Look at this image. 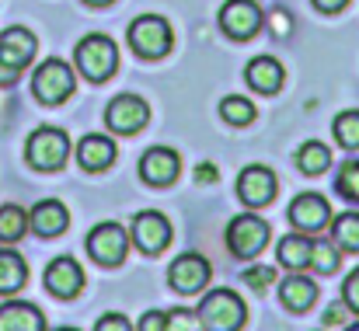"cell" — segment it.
<instances>
[{"label":"cell","mask_w":359,"mask_h":331,"mask_svg":"<svg viewBox=\"0 0 359 331\" xmlns=\"http://www.w3.org/2000/svg\"><path fill=\"white\" fill-rule=\"evenodd\" d=\"M220 115H224L231 126H248V122L255 119V105H251L248 98H241V95H231V98L220 102Z\"/></svg>","instance_id":"4316f807"},{"label":"cell","mask_w":359,"mask_h":331,"mask_svg":"<svg viewBox=\"0 0 359 331\" xmlns=\"http://www.w3.org/2000/svg\"><path fill=\"white\" fill-rule=\"evenodd\" d=\"M276 283V269L272 265H248L244 269V286L251 290H269Z\"/></svg>","instance_id":"1f68e13d"},{"label":"cell","mask_w":359,"mask_h":331,"mask_svg":"<svg viewBox=\"0 0 359 331\" xmlns=\"http://www.w3.org/2000/svg\"><path fill=\"white\" fill-rule=\"evenodd\" d=\"M196 318L206 331H238L248 321V307L234 290H213L203 297Z\"/></svg>","instance_id":"6da1fadb"},{"label":"cell","mask_w":359,"mask_h":331,"mask_svg":"<svg viewBox=\"0 0 359 331\" xmlns=\"http://www.w3.org/2000/svg\"><path fill=\"white\" fill-rule=\"evenodd\" d=\"M133 244L143 255H161L171 244V223L168 217H161L157 210H143L133 220Z\"/></svg>","instance_id":"8fae6325"},{"label":"cell","mask_w":359,"mask_h":331,"mask_svg":"<svg viewBox=\"0 0 359 331\" xmlns=\"http://www.w3.org/2000/svg\"><path fill=\"white\" fill-rule=\"evenodd\" d=\"M112 161H116V143H112L109 136L91 133V136H84V140L77 143V164H81L84 171H105Z\"/></svg>","instance_id":"ac0fdd59"},{"label":"cell","mask_w":359,"mask_h":331,"mask_svg":"<svg viewBox=\"0 0 359 331\" xmlns=\"http://www.w3.org/2000/svg\"><path fill=\"white\" fill-rule=\"evenodd\" d=\"M182 171V157L171 147H150L140 157V175L147 185H171Z\"/></svg>","instance_id":"9a60e30c"},{"label":"cell","mask_w":359,"mask_h":331,"mask_svg":"<svg viewBox=\"0 0 359 331\" xmlns=\"http://www.w3.org/2000/svg\"><path fill=\"white\" fill-rule=\"evenodd\" d=\"M0 331H46V318L35 304L11 300L0 307Z\"/></svg>","instance_id":"ffe728a7"},{"label":"cell","mask_w":359,"mask_h":331,"mask_svg":"<svg viewBox=\"0 0 359 331\" xmlns=\"http://www.w3.org/2000/svg\"><path fill=\"white\" fill-rule=\"evenodd\" d=\"M88 251L98 265H119L129 251V230L122 223H98L91 234H88Z\"/></svg>","instance_id":"ba28073f"},{"label":"cell","mask_w":359,"mask_h":331,"mask_svg":"<svg viewBox=\"0 0 359 331\" xmlns=\"http://www.w3.org/2000/svg\"><path fill=\"white\" fill-rule=\"evenodd\" d=\"M84 4H91V7H109L112 0H84Z\"/></svg>","instance_id":"ab89813d"},{"label":"cell","mask_w":359,"mask_h":331,"mask_svg":"<svg viewBox=\"0 0 359 331\" xmlns=\"http://www.w3.org/2000/svg\"><path fill=\"white\" fill-rule=\"evenodd\" d=\"M60 331H77V328H60Z\"/></svg>","instance_id":"b9f144b4"},{"label":"cell","mask_w":359,"mask_h":331,"mask_svg":"<svg viewBox=\"0 0 359 331\" xmlns=\"http://www.w3.org/2000/svg\"><path fill=\"white\" fill-rule=\"evenodd\" d=\"M321 318H325V328L346 325V318H349V304H346V300H339V304H332V307H328V311H325Z\"/></svg>","instance_id":"836d02e7"},{"label":"cell","mask_w":359,"mask_h":331,"mask_svg":"<svg viewBox=\"0 0 359 331\" xmlns=\"http://www.w3.org/2000/svg\"><path fill=\"white\" fill-rule=\"evenodd\" d=\"M262 21L265 18H262V7L255 0H227L220 7V28L231 39H241V42L255 39V32L262 28Z\"/></svg>","instance_id":"30bf717a"},{"label":"cell","mask_w":359,"mask_h":331,"mask_svg":"<svg viewBox=\"0 0 359 331\" xmlns=\"http://www.w3.org/2000/svg\"><path fill=\"white\" fill-rule=\"evenodd\" d=\"M67 223H70V213H67V206L56 203V199H46V203H39V206L28 213V227H32L35 234H42V237H60V234L67 230Z\"/></svg>","instance_id":"d6986e66"},{"label":"cell","mask_w":359,"mask_h":331,"mask_svg":"<svg viewBox=\"0 0 359 331\" xmlns=\"http://www.w3.org/2000/svg\"><path fill=\"white\" fill-rule=\"evenodd\" d=\"M328 164H332V150L318 140H311L297 150V168L304 175H321V171H328Z\"/></svg>","instance_id":"cb8c5ba5"},{"label":"cell","mask_w":359,"mask_h":331,"mask_svg":"<svg viewBox=\"0 0 359 331\" xmlns=\"http://www.w3.org/2000/svg\"><path fill=\"white\" fill-rule=\"evenodd\" d=\"M95 331H133V325H129L122 314H105V318L95 325Z\"/></svg>","instance_id":"e575fe53"},{"label":"cell","mask_w":359,"mask_h":331,"mask_svg":"<svg viewBox=\"0 0 359 331\" xmlns=\"http://www.w3.org/2000/svg\"><path fill=\"white\" fill-rule=\"evenodd\" d=\"M70 157V140L63 129L56 126H42L28 136L25 143V161L35 168V171H60Z\"/></svg>","instance_id":"7a4b0ae2"},{"label":"cell","mask_w":359,"mask_h":331,"mask_svg":"<svg viewBox=\"0 0 359 331\" xmlns=\"http://www.w3.org/2000/svg\"><path fill=\"white\" fill-rule=\"evenodd\" d=\"M244 77H248V84H251L255 91H262V95H276V91L283 88V63L272 60V56H255V60L248 63Z\"/></svg>","instance_id":"44dd1931"},{"label":"cell","mask_w":359,"mask_h":331,"mask_svg":"<svg viewBox=\"0 0 359 331\" xmlns=\"http://www.w3.org/2000/svg\"><path fill=\"white\" fill-rule=\"evenodd\" d=\"M116 63H119V49L109 35H84L77 42V70L88 77V81H109L116 74Z\"/></svg>","instance_id":"277c9868"},{"label":"cell","mask_w":359,"mask_h":331,"mask_svg":"<svg viewBox=\"0 0 359 331\" xmlns=\"http://www.w3.org/2000/svg\"><path fill=\"white\" fill-rule=\"evenodd\" d=\"M171 42H175L171 25H168L161 14H140V18L129 25V46H133V53L143 56V60H161V56H168V53H171Z\"/></svg>","instance_id":"3957f363"},{"label":"cell","mask_w":359,"mask_h":331,"mask_svg":"<svg viewBox=\"0 0 359 331\" xmlns=\"http://www.w3.org/2000/svg\"><path fill=\"white\" fill-rule=\"evenodd\" d=\"M238 196L244 206H255V210L269 206L276 196V175L265 164H248L238 178Z\"/></svg>","instance_id":"7c38bea8"},{"label":"cell","mask_w":359,"mask_h":331,"mask_svg":"<svg viewBox=\"0 0 359 331\" xmlns=\"http://www.w3.org/2000/svg\"><path fill=\"white\" fill-rule=\"evenodd\" d=\"M279 300H283V307H286V311L304 314V311H311V307H314V300H318V286H314V279H307V276L293 272V276H286V279L279 283Z\"/></svg>","instance_id":"e0dca14e"},{"label":"cell","mask_w":359,"mask_h":331,"mask_svg":"<svg viewBox=\"0 0 359 331\" xmlns=\"http://www.w3.org/2000/svg\"><path fill=\"white\" fill-rule=\"evenodd\" d=\"M140 331H164V314L161 311H147L140 318Z\"/></svg>","instance_id":"d590c367"},{"label":"cell","mask_w":359,"mask_h":331,"mask_svg":"<svg viewBox=\"0 0 359 331\" xmlns=\"http://www.w3.org/2000/svg\"><path fill=\"white\" fill-rule=\"evenodd\" d=\"M269 244V223L255 213H241L227 223V248L238 258H255Z\"/></svg>","instance_id":"8992f818"},{"label":"cell","mask_w":359,"mask_h":331,"mask_svg":"<svg viewBox=\"0 0 359 331\" xmlns=\"http://www.w3.org/2000/svg\"><path fill=\"white\" fill-rule=\"evenodd\" d=\"M210 276H213L210 262H206L203 255H196V251L175 258L171 269H168V283H171V290H178V293H185V297L203 293V286H210Z\"/></svg>","instance_id":"9c48e42d"},{"label":"cell","mask_w":359,"mask_h":331,"mask_svg":"<svg viewBox=\"0 0 359 331\" xmlns=\"http://www.w3.org/2000/svg\"><path fill=\"white\" fill-rule=\"evenodd\" d=\"M35 49H39V42L28 28H7L0 35V77L21 74L35 60Z\"/></svg>","instance_id":"52a82bcc"},{"label":"cell","mask_w":359,"mask_h":331,"mask_svg":"<svg viewBox=\"0 0 359 331\" xmlns=\"http://www.w3.org/2000/svg\"><path fill=\"white\" fill-rule=\"evenodd\" d=\"M311 248H314V241L307 237V234H286L283 241H279V248H276V255H279V262L286 265V269H293V272H300L304 265H311Z\"/></svg>","instance_id":"7402d4cb"},{"label":"cell","mask_w":359,"mask_h":331,"mask_svg":"<svg viewBox=\"0 0 359 331\" xmlns=\"http://www.w3.org/2000/svg\"><path fill=\"white\" fill-rule=\"evenodd\" d=\"M28 279V265L18 251H0V297H11L25 286Z\"/></svg>","instance_id":"603a6c76"},{"label":"cell","mask_w":359,"mask_h":331,"mask_svg":"<svg viewBox=\"0 0 359 331\" xmlns=\"http://www.w3.org/2000/svg\"><path fill=\"white\" fill-rule=\"evenodd\" d=\"M339 262H342V258H339V248H335V244H328V241H314V248H311V265H314L318 272L328 276V272L339 269Z\"/></svg>","instance_id":"83f0119b"},{"label":"cell","mask_w":359,"mask_h":331,"mask_svg":"<svg viewBox=\"0 0 359 331\" xmlns=\"http://www.w3.org/2000/svg\"><path fill=\"white\" fill-rule=\"evenodd\" d=\"M335 140H339L342 147L356 150L359 147V112H342V115L335 119Z\"/></svg>","instance_id":"f1b7e54d"},{"label":"cell","mask_w":359,"mask_h":331,"mask_svg":"<svg viewBox=\"0 0 359 331\" xmlns=\"http://www.w3.org/2000/svg\"><path fill=\"white\" fill-rule=\"evenodd\" d=\"M196 182H199V185L217 182V168H213V164H199V168H196Z\"/></svg>","instance_id":"74e56055"},{"label":"cell","mask_w":359,"mask_h":331,"mask_svg":"<svg viewBox=\"0 0 359 331\" xmlns=\"http://www.w3.org/2000/svg\"><path fill=\"white\" fill-rule=\"evenodd\" d=\"M147 119H150V109H147V102L136 98V95H119V98H112L109 109H105V122H109L116 133H140V129L147 126Z\"/></svg>","instance_id":"5bb4252c"},{"label":"cell","mask_w":359,"mask_h":331,"mask_svg":"<svg viewBox=\"0 0 359 331\" xmlns=\"http://www.w3.org/2000/svg\"><path fill=\"white\" fill-rule=\"evenodd\" d=\"M335 189H339V196L359 203V161H346V164H342V171H339V178H335Z\"/></svg>","instance_id":"f546056e"},{"label":"cell","mask_w":359,"mask_h":331,"mask_svg":"<svg viewBox=\"0 0 359 331\" xmlns=\"http://www.w3.org/2000/svg\"><path fill=\"white\" fill-rule=\"evenodd\" d=\"M311 4H314L318 11H325V14H335V11H342L349 0H311Z\"/></svg>","instance_id":"f35d334b"},{"label":"cell","mask_w":359,"mask_h":331,"mask_svg":"<svg viewBox=\"0 0 359 331\" xmlns=\"http://www.w3.org/2000/svg\"><path fill=\"white\" fill-rule=\"evenodd\" d=\"M46 290H49L53 297H60V300L77 297V293L84 290V269H81L70 255L53 258L49 269H46Z\"/></svg>","instance_id":"4fadbf2b"},{"label":"cell","mask_w":359,"mask_h":331,"mask_svg":"<svg viewBox=\"0 0 359 331\" xmlns=\"http://www.w3.org/2000/svg\"><path fill=\"white\" fill-rule=\"evenodd\" d=\"M332 237H335V248L342 251H359V213H342L332 220Z\"/></svg>","instance_id":"484cf974"},{"label":"cell","mask_w":359,"mask_h":331,"mask_svg":"<svg viewBox=\"0 0 359 331\" xmlns=\"http://www.w3.org/2000/svg\"><path fill=\"white\" fill-rule=\"evenodd\" d=\"M328 220H332V206H328V199L318 196V192H304V196H297L293 206H290V223H293L300 234H314V230H321Z\"/></svg>","instance_id":"2e32d148"},{"label":"cell","mask_w":359,"mask_h":331,"mask_svg":"<svg viewBox=\"0 0 359 331\" xmlns=\"http://www.w3.org/2000/svg\"><path fill=\"white\" fill-rule=\"evenodd\" d=\"M342 300L349 304L353 314H359V269L346 276V283H342Z\"/></svg>","instance_id":"d6a6232c"},{"label":"cell","mask_w":359,"mask_h":331,"mask_svg":"<svg viewBox=\"0 0 359 331\" xmlns=\"http://www.w3.org/2000/svg\"><path fill=\"white\" fill-rule=\"evenodd\" d=\"M269 25H272V28H276L279 35H290V14H286V11H272Z\"/></svg>","instance_id":"8d00e7d4"},{"label":"cell","mask_w":359,"mask_h":331,"mask_svg":"<svg viewBox=\"0 0 359 331\" xmlns=\"http://www.w3.org/2000/svg\"><path fill=\"white\" fill-rule=\"evenodd\" d=\"M349 331H359V325H353V328H349Z\"/></svg>","instance_id":"60d3db41"},{"label":"cell","mask_w":359,"mask_h":331,"mask_svg":"<svg viewBox=\"0 0 359 331\" xmlns=\"http://www.w3.org/2000/svg\"><path fill=\"white\" fill-rule=\"evenodd\" d=\"M199 318L192 314V311H185V307H175V311H168L164 314V331H199Z\"/></svg>","instance_id":"4dcf8cb0"},{"label":"cell","mask_w":359,"mask_h":331,"mask_svg":"<svg viewBox=\"0 0 359 331\" xmlns=\"http://www.w3.org/2000/svg\"><path fill=\"white\" fill-rule=\"evenodd\" d=\"M32 91L42 105H63L74 95V70L63 60H46L35 77H32Z\"/></svg>","instance_id":"5b68a950"},{"label":"cell","mask_w":359,"mask_h":331,"mask_svg":"<svg viewBox=\"0 0 359 331\" xmlns=\"http://www.w3.org/2000/svg\"><path fill=\"white\" fill-rule=\"evenodd\" d=\"M25 230H28V213L21 206H14V203L0 206V241L14 244L25 237Z\"/></svg>","instance_id":"d4e9b609"}]
</instances>
